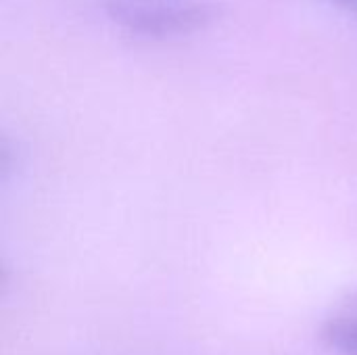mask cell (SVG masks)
<instances>
[{
	"instance_id": "cell-1",
	"label": "cell",
	"mask_w": 357,
	"mask_h": 355,
	"mask_svg": "<svg viewBox=\"0 0 357 355\" xmlns=\"http://www.w3.org/2000/svg\"><path fill=\"white\" fill-rule=\"evenodd\" d=\"M320 339L337 354L357 355V314L337 316L324 322Z\"/></svg>"
},
{
	"instance_id": "cell-2",
	"label": "cell",
	"mask_w": 357,
	"mask_h": 355,
	"mask_svg": "<svg viewBox=\"0 0 357 355\" xmlns=\"http://www.w3.org/2000/svg\"><path fill=\"white\" fill-rule=\"evenodd\" d=\"M331 2H335L337 6H341V8H345V10L356 13L357 15V0H331Z\"/></svg>"
}]
</instances>
